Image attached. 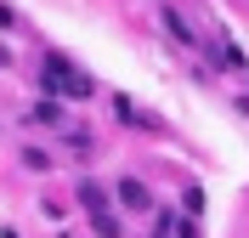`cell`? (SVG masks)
<instances>
[{"instance_id":"cell-5","label":"cell","mask_w":249,"mask_h":238,"mask_svg":"<svg viewBox=\"0 0 249 238\" xmlns=\"http://www.w3.org/2000/svg\"><path fill=\"white\" fill-rule=\"evenodd\" d=\"M91 227H96V233H102V238H119V233H124V227H119V216H113V210H102V216H91Z\"/></svg>"},{"instance_id":"cell-3","label":"cell","mask_w":249,"mask_h":238,"mask_svg":"<svg viewBox=\"0 0 249 238\" xmlns=\"http://www.w3.org/2000/svg\"><path fill=\"white\" fill-rule=\"evenodd\" d=\"M164 29H170L176 40H181V46H198V34H193V23H187V17L176 12V6H164Z\"/></svg>"},{"instance_id":"cell-8","label":"cell","mask_w":249,"mask_h":238,"mask_svg":"<svg viewBox=\"0 0 249 238\" xmlns=\"http://www.w3.org/2000/svg\"><path fill=\"white\" fill-rule=\"evenodd\" d=\"M181 204H187V216H204V187H187Z\"/></svg>"},{"instance_id":"cell-9","label":"cell","mask_w":249,"mask_h":238,"mask_svg":"<svg viewBox=\"0 0 249 238\" xmlns=\"http://www.w3.org/2000/svg\"><path fill=\"white\" fill-rule=\"evenodd\" d=\"M23 165H29V170H46L51 159H46V147H23Z\"/></svg>"},{"instance_id":"cell-4","label":"cell","mask_w":249,"mask_h":238,"mask_svg":"<svg viewBox=\"0 0 249 238\" xmlns=\"http://www.w3.org/2000/svg\"><path fill=\"white\" fill-rule=\"evenodd\" d=\"M79 204H85V210H91V216H102V210H108V193H102V187H96V182H79Z\"/></svg>"},{"instance_id":"cell-1","label":"cell","mask_w":249,"mask_h":238,"mask_svg":"<svg viewBox=\"0 0 249 238\" xmlns=\"http://www.w3.org/2000/svg\"><path fill=\"white\" fill-rule=\"evenodd\" d=\"M40 91H62V96H96V79L85 68H74L62 51H46V68H40Z\"/></svg>"},{"instance_id":"cell-11","label":"cell","mask_w":249,"mask_h":238,"mask_svg":"<svg viewBox=\"0 0 249 238\" xmlns=\"http://www.w3.org/2000/svg\"><path fill=\"white\" fill-rule=\"evenodd\" d=\"M0 238H17V233H12V227H6V233H0Z\"/></svg>"},{"instance_id":"cell-10","label":"cell","mask_w":249,"mask_h":238,"mask_svg":"<svg viewBox=\"0 0 249 238\" xmlns=\"http://www.w3.org/2000/svg\"><path fill=\"white\" fill-rule=\"evenodd\" d=\"M176 238H204V233H198V216H187V221L176 216Z\"/></svg>"},{"instance_id":"cell-2","label":"cell","mask_w":249,"mask_h":238,"mask_svg":"<svg viewBox=\"0 0 249 238\" xmlns=\"http://www.w3.org/2000/svg\"><path fill=\"white\" fill-rule=\"evenodd\" d=\"M119 204H124V210H147L153 199H147V187H142L136 176H124V182H119Z\"/></svg>"},{"instance_id":"cell-6","label":"cell","mask_w":249,"mask_h":238,"mask_svg":"<svg viewBox=\"0 0 249 238\" xmlns=\"http://www.w3.org/2000/svg\"><path fill=\"white\" fill-rule=\"evenodd\" d=\"M34 119H40V125H57V119H62V108L46 96V102H34Z\"/></svg>"},{"instance_id":"cell-7","label":"cell","mask_w":249,"mask_h":238,"mask_svg":"<svg viewBox=\"0 0 249 238\" xmlns=\"http://www.w3.org/2000/svg\"><path fill=\"white\" fill-rule=\"evenodd\" d=\"M113 113H119L124 125H142V113H136V108H130V96H113Z\"/></svg>"}]
</instances>
